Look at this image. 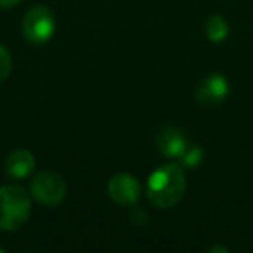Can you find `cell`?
<instances>
[{"instance_id":"6da1fadb","label":"cell","mask_w":253,"mask_h":253,"mask_svg":"<svg viewBox=\"0 0 253 253\" xmlns=\"http://www.w3.org/2000/svg\"><path fill=\"white\" fill-rule=\"evenodd\" d=\"M186 193V173L177 163L158 167L148 179V200L158 208H172Z\"/></svg>"},{"instance_id":"7a4b0ae2","label":"cell","mask_w":253,"mask_h":253,"mask_svg":"<svg viewBox=\"0 0 253 253\" xmlns=\"http://www.w3.org/2000/svg\"><path fill=\"white\" fill-rule=\"evenodd\" d=\"M32 213V201L21 186L9 184L0 187V231H18Z\"/></svg>"},{"instance_id":"3957f363","label":"cell","mask_w":253,"mask_h":253,"mask_svg":"<svg viewBox=\"0 0 253 253\" xmlns=\"http://www.w3.org/2000/svg\"><path fill=\"white\" fill-rule=\"evenodd\" d=\"M56 32V18L45 5H35L25 14L23 35L32 45H43L52 39Z\"/></svg>"},{"instance_id":"277c9868","label":"cell","mask_w":253,"mask_h":253,"mask_svg":"<svg viewBox=\"0 0 253 253\" xmlns=\"http://www.w3.org/2000/svg\"><path fill=\"white\" fill-rule=\"evenodd\" d=\"M30 191H32V196L39 203L47 205V207H56V205H61L64 201L68 189L66 182H64V179L59 173L43 170V172H39L32 179Z\"/></svg>"},{"instance_id":"5b68a950","label":"cell","mask_w":253,"mask_h":253,"mask_svg":"<svg viewBox=\"0 0 253 253\" xmlns=\"http://www.w3.org/2000/svg\"><path fill=\"white\" fill-rule=\"evenodd\" d=\"M229 80L220 73H210L198 82L194 88V97L201 106L215 108L227 101L229 97Z\"/></svg>"},{"instance_id":"8992f818","label":"cell","mask_w":253,"mask_h":253,"mask_svg":"<svg viewBox=\"0 0 253 253\" xmlns=\"http://www.w3.org/2000/svg\"><path fill=\"white\" fill-rule=\"evenodd\" d=\"M108 194L120 207H132L141 198V184L130 173H116L108 182Z\"/></svg>"},{"instance_id":"52a82bcc","label":"cell","mask_w":253,"mask_h":253,"mask_svg":"<svg viewBox=\"0 0 253 253\" xmlns=\"http://www.w3.org/2000/svg\"><path fill=\"white\" fill-rule=\"evenodd\" d=\"M155 144L158 148V151L162 153L165 158L170 160H180V156L186 153V149L189 148L187 137L182 130H179L177 126H163L162 130L156 134Z\"/></svg>"},{"instance_id":"ba28073f","label":"cell","mask_w":253,"mask_h":253,"mask_svg":"<svg viewBox=\"0 0 253 253\" xmlns=\"http://www.w3.org/2000/svg\"><path fill=\"white\" fill-rule=\"evenodd\" d=\"M35 170V158L26 149H16L5 160V172L12 179H26Z\"/></svg>"},{"instance_id":"9c48e42d","label":"cell","mask_w":253,"mask_h":253,"mask_svg":"<svg viewBox=\"0 0 253 253\" xmlns=\"http://www.w3.org/2000/svg\"><path fill=\"white\" fill-rule=\"evenodd\" d=\"M205 35H207V39L210 40V42L220 43L222 40H225L229 35L227 21L218 14L208 16L207 21H205Z\"/></svg>"},{"instance_id":"30bf717a","label":"cell","mask_w":253,"mask_h":253,"mask_svg":"<svg viewBox=\"0 0 253 253\" xmlns=\"http://www.w3.org/2000/svg\"><path fill=\"white\" fill-rule=\"evenodd\" d=\"M201 160H203V149L198 148V146H189V148L186 149V153L180 156V162H182V165L186 167V169H194V167H198L201 163Z\"/></svg>"},{"instance_id":"8fae6325","label":"cell","mask_w":253,"mask_h":253,"mask_svg":"<svg viewBox=\"0 0 253 253\" xmlns=\"http://www.w3.org/2000/svg\"><path fill=\"white\" fill-rule=\"evenodd\" d=\"M12 70V57L9 50L0 43V82H4Z\"/></svg>"},{"instance_id":"7c38bea8","label":"cell","mask_w":253,"mask_h":253,"mask_svg":"<svg viewBox=\"0 0 253 253\" xmlns=\"http://www.w3.org/2000/svg\"><path fill=\"white\" fill-rule=\"evenodd\" d=\"M21 0H0V7H14Z\"/></svg>"}]
</instances>
